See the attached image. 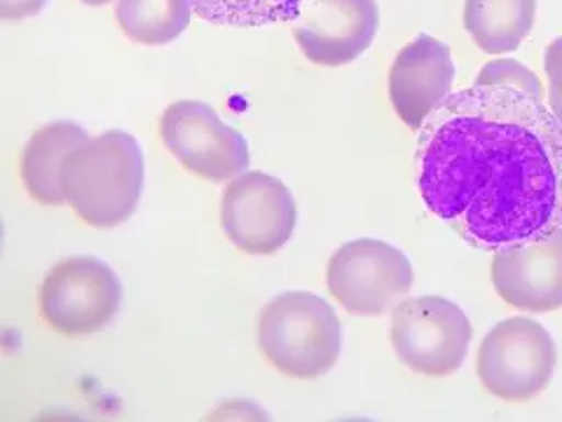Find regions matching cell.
I'll return each instance as SVG.
<instances>
[{
  "mask_svg": "<svg viewBox=\"0 0 562 422\" xmlns=\"http://www.w3.org/2000/svg\"><path fill=\"white\" fill-rule=\"evenodd\" d=\"M378 29L376 0H307L294 20L292 34L307 60L341 67L371 48Z\"/></svg>",
  "mask_w": 562,
  "mask_h": 422,
  "instance_id": "30bf717a",
  "label": "cell"
},
{
  "mask_svg": "<svg viewBox=\"0 0 562 422\" xmlns=\"http://www.w3.org/2000/svg\"><path fill=\"white\" fill-rule=\"evenodd\" d=\"M79 2H83L87 5H105L110 4L111 0H79Z\"/></svg>",
  "mask_w": 562,
  "mask_h": 422,
  "instance_id": "ffe728a7",
  "label": "cell"
},
{
  "mask_svg": "<svg viewBox=\"0 0 562 422\" xmlns=\"http://www.w3.org/2000/svg\"><path fill=\"white\" fill-rule=\"evenodd\" d=\"M474 85H509V87L520 88L524 92L532 93L540 99L544 97L540 78L529 67L514 58L488 62L474 79Z\"/></svg>",
  "mask_w": 562,
  "mask_h": 422,
  "instance_id": "e0dca14e",
  "label": "cell"
},
{
  "mask_svg": "<svg viewBox=\"0 0 562 422\" xmlns=\"http://www.w3.org/2000/svg\"><path fill=\"white\" fill-rule=\"evenodd\" d=\"M558 366L552 334L531 316L497 322L480 343L476 375L488 395L526 403L549 387Z\"/></svg>",
  "mask_w": 562,
  "mask_h": 422,
  "instance_id": "277c9868",
  "label": "cell"
},
{
  "mask_svg": "<svg viewBox=\"0 0 562 422\" xmlns=\"http://www.w3.org/2000/svg\"><path fill=\"white\" fill-rule=\"evenodd\" d=\"M325 280L330 296L348 313L378 316L408 295L415 275L400 248L374 237H359L330 255Z\"/></svg>",
  "mask_w": 562,
  "mask_h": 422,
  "instance_id": "52a82bcc",
  "label": "cell"
},
{
  "mask_svg": "<svg viewBox=\"0 0 562 422\" xmlns=\"http://www.w3.org/2000/svg\"><path fill=\"white\" fill-rule=\"evenodd\" d=\"M220 220L236 248L248 255H272L294 234L297 204L277 176L246 171L224 190Z\"/></svg>",
  "mask_w": 562,
  "mask_h": 422,
  "instance_id": "9c48e42d",
  "label": "cell"
},
{
  "mask_svg": "<svg viewBox=\"0 0 562 422\" xmlns=\"http://www.w3.org/2000/svg\"><path fill=\"white\" fill-rule=\"evenodd\" d=\"M492 286L509 307L549 313L562 307V227L494 254Z\"/></svg>",
  "mask_w": 562,
  "mask_h": 422,
  "instance_id": "8fae6325",
  "label": "cell"
},
{
  "mask_svg": "<svg viewBox=\"0 0 562 422\" xmlns=\"http://www.w3.org/2000/svg\"><path fill=\"white\" fill-rule=\"evenodd\" d=\"M257 343L280 374L313 380L338 363L341 321L321 296L289 290L274 296L260 310Z\"/></svg>",
  "mask_w": 562,
  "mask_h": 422,
  "instance_id": "3957f363",
  "label": "cell"
},
{
  "mask_svg": "<svg viewBox=\"0 0 562 422\" xmlns=\"http://www.w3.org/2000/svg\"><path fill=\"white\" fill-rule=\"evenodd\" d=\"M122 298V281L113 268L90 255H76L55 264L44 277L40 313L53 331L83 338L114 321Z\"/></svg>",
  "mask_w": 562,
  "mask_h": 422,
  "instance_id": "8992f818",
  "label": "cell"
},
{
  "mask_svg": "<svg viewBox=\"0 0 562 422\" xmlns=\"http://www.w3.org/2000/svg\"><path fill=\"white\" fill-rule=\"evenodd\" d=\"M145 187V155L136 137L108 131L70 152L61 167L66 202L85 224L113 229L131 219Z\"/></svg>",
  "mask_w": 562,
  "mask_h": 422,
  "instance_id": "7a4b0ae2",
  "label": "cell"
},
{
  "mask_svg": "<svg viewBox=\"0 0 562 422\" xmlns=\"http://www.w3.org/2000/svg\"><path fill=\"white\" fill-rule=\"evenodd\" d=\"M160 137L172 157L204 180H231L250 166V148L241 132L220 119L202 101H178L160 116Z\"/></svg>",
  "mask_w": 562,
  "mask_h": 422,
  "instance_id": "ba28073f",
  "label": "cell"
},
{
  "mask_svg": "<svg viewBox=\"0 0 562 422\" xmlns=\"http://www.w3.org/2000/svg\"><path fill=\"white\" fill-rule=\"evenodd\" d=\"M48 0H0V16L4 20H23L43 11Z\"/></svg>",
  "mask_w": 562,
  "mask_h": 422,
  "instance_id": "d6986e66",
  "label": "cell"
},
{
  "mask_svg": "<svg viewBox=\"0 0 562 422\" xmlns=\"http://www.w3.org/2000/svg\"><path fill=\"white\" fill-rule=\"evenodd\" d=\"M395 356L415 374L450 377L470 352L473 327L459 304L443 296H420L395 304L391 316Z\"/></svg>",
  "mask_w": 562,
  "mask_h": 422,
  "instance_id": "5b68a950",
  "label": "cell"
},
{
  "mask_svg": "<svg viewBox=\"0 0 562 422\" xmlns=\"http://www.w3.org/2000/svg\"><path fill=\"white\" fill-rule=\"evenodd\" d=\"M190 0H119L116 22L132 43L166 46L189 29Z\"/></svg>",
  "mask_w": 562,
  "mask_h": 422,
  "instance_id": "9a60e30c",
  "label": "cell"
},
{
  "mask_svg": "<svg viewBox=\"0 0 562 422\" xmlns=\"http://www.w3.org/2000/svg\"><path fill=\"white\" fill-rule=\"evenodd\" d=\"M307 0H190L193 13L220 26H266L294 22Z\"/></svg>",
  "mask_w": 562,
  "mask_h": 422,
  "instance_id": "2e32d148",
  "label": "cell"
},
{
  "mask_svg": "<svg viewBox=\"0 0 562 422\" xmlns=\"http://www.w3.org/2000/svg\"><path fill=\"white\" fill-rule=\"evenodd\" d=\"M418 132L422 201L468 245L499 252L562 227V123L540 97L473 85Z\"/></svg>",
  "mask_w": 562,
  "mask_h": 422,
  "instance_id": "6da1fadb",
  "label": "cell"
},
{
  "mask_svg": "<svg viewBox=\"0 0 562 422\" xmlns=\"http://www.w3.org/2000/svg\"><path fill=\"white\" fill-rule=\"evenodd\" d=\"M90 140L81 125L67 120L37 129L23 148L20 173L26 192L44 207L66 202L61 189V167L72 149Z\"/></svg>",
  "mask_w": 562,
  "mask_h": 422,
  "instance_id": "4fadbf2b",
  "label": "cell"
},
{
  "mask_svg": "<svg viewBox=\"0 0 562 422\" xmlns=\"http://www.w3.org/2000/svg\"><path fill=\"white\" fill-rule=\"evenodd\" d=\"M544 73L549 79L550 110L562 123V35L547 46Z\"/></svg>",
  "mask_w": 562,
  "mask_h": 422,
  "instance_id": "ac0fdd59",
  "label": "cell"
},
{
  "mask_svg": "<svg viewBox=\"0 0 562 422\" xmlns=\"http://www.w3.org/2000/svg\"><path fill=\"white\" fill-rule=\"evenodd\" d=\"M456 79L452 52L443 41L418 34L395 57L389 97L401 122L420 131L429 114L450 96Z\"/></svg>",
  "mask_w": 562,
  "mask_h": 422,
  "instance_id": "7c38bea8",
  "label": "cell"
},
{
  "mask_svg": "<svg viewBox=\"0 0 562 422\" xmlns=\"http://www.w3.org/2000/svg\"><path fill=\"white\" fill-rule=\"evenodd\" d=\"M538 0H465L464 29L487 55L522 46L536 22Z\"/></svg>",
  "mask_w": 562,
  "mask_h": 422,
  "instance_id": "5bb4252c",
  "label": "cell"
}]
</instances>
